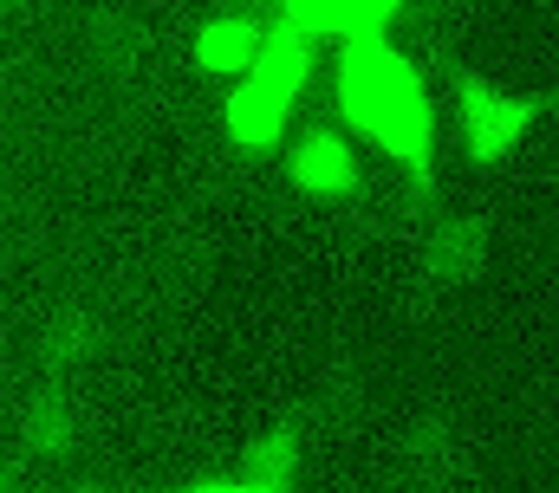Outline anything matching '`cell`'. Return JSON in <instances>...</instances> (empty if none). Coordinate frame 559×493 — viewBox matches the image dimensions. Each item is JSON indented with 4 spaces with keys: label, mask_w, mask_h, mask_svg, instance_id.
<instances>
[{
    "label": "cell",
    "mask_w": 559,
    "mask_h": 493,
    "mask_svg": "<svg viewBox=\"0 0 559 493\" xmlns=\"http://www.w3.org/2000/svg\"><path fill=\"white\" fill-rule=\"evenodd\" d=\"M455 118H462V136H468L475 163H501V156H514V149L527 143V130H534V105H527L521 92L488 85V79H462V92H455Z\"/></svg>",
    "instance_id": "3"
},
{
    "label": "cell",
    "mask_w": 559,
    "mask_h": 493,
    "mask_svg": "<svg viewBox=\"0 0 559 493\" xmlns=\"http://www.w3.org/2000/svg\"><path fill=\"white\" fill-rule=\"evenodd\" d=\"M293 474H299V442H293V429L254 435V442L241 448V461H235V488H248V493H286Z\"/></svg>",
    "instance_id": "6"
},
{
    "label": "cell",
    "mask_w": 559,
    "mask_h": 493,
    "mask_svg": "<svg viewBox=\"0 0 559 493\" xmlns=\"http://www.w3.org/2000/svg\"><path fill=\"white\" fill-rule=\"evenodd\" d=\"M261 33H267V26H254V20H241V13H222V20H209V26L195 33V65H202V72H248L254 52H261Z\"/></svg>",
    "instance_id": "7"
},
{
    "label": "cell",
    "mask_w": 559,
    "mask_h": 493,
    "mask_svg": "<svg viewBox=\"0 0 559 493\" xmlns=\"http://www.w3.org/2000/svg\"><path fill=\"white\" fill-rule=\"evenodd\" d=\"M423 260H429L442 279H468V273L481 266V221H468V215H442V221L429 228Z\"/></svg>",
    "instance_id": "8"
},
{
    "label": "cell",
    "mask_w": 559,
    "mask_h": 493,
    "mask_svg": "<svg viewBox=\"0 0 559 493\" xmlns=\"http://www.w3.org/2000/svg\"><path fill=\"white\" fill-rule=\"evenodd\" d=\"M286 176H293V189L312 195V202H345V195L358 189V156H352L332 130H306V136L293 143V156H286Z\"/></svg>",
    "instance_id": "4"
},
{
    "label": "cell",
    "mask_w": 559,
    "mask_h": 493,
    "mask_svg": "<svg viewBox=\"0 0 559 493\" xmlns=\"http://www.w3.org/2000/svg\"><path fill=\"white\" fill-rule=\"evenodd\" d=\"M72 442V402L66 396H33V409H26V448H39V455H59Z\"/></svg>",
    "instance_id": "9"
},
{
    "label": "cell",
    "mask_w": 559,
    "mask_h": 493,
    "mask_svg": "<svg viewBox=\"0 0 559 493\" xmlns=\"http://www.w3.org/2000/svg\"><path fill=\"white\" fill-rule=\"evenodd\" d=\"M189 493H248V488H235V481H209V488H189Z\"/></svg>",
    "instance_id": "10"
},
{
    "label": "cell",
    "mask_w": 559,
    "mask_h": 493,
    "mask_svg": "<svg viewBox=\"0 0 559 493\" xmlns=\"http://www.w3.org/2000/svg\"><path fill=\"white\" fill-rule=\"evenodd\" d=\"M338 111L345 123L384 149L417 189H429V163H436V105L417 85L411 59L384 39V33H358L338 52Z\"/></svg>",
    "instance_id": "1"
},
{
    "label": "cell",
    "mask_w": 559,
    "mask_h": 493,
    "mask_svg": "<svg viewBox=\"0 0 559 493\" xmlns=\"http://www.w3.org/2000/svg\"><path fill=\"white\" fill-rule=\"evenodd\" d=\"M404 0H280L286 26L299 39H358V33H384V20Z\"/></svg>",
    "instance_id": "5"
},
{
    "label": "cell",
    "mask_w": 559,
    "mask_h": 493,
    "mask_svg": "<svg viewBox=\"0 0 559 493\" xmlns=\"http://www.w3.org/2000/svg\"><path fill=\"white\" fill-rule=\"evenodd\" d=\"M299 85H306V39H299L293 26H267L254 65L241 72V85H235V98H228V111H222L235 149H248V156L274 149L286 118H293Z\"/></svg>",
    "instance_id": "2"
}]
</instances>
